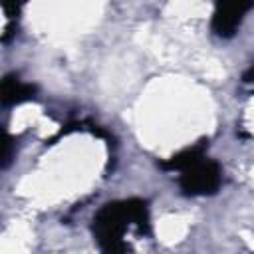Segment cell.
<instances>
[{"label":"cell","instance_id":"cell-1","mask_svg":"<svg viewBox=\"0 0 254 254\" xmlns=\"http://www.w3.org/2000/svg\"><path fill=\"white\" fill-rule=\"evenodd\" d=\"M135 224L141 232H149V206L143 198L113 200L103 204L91 222V230L101 254H131L125 242V230Z\"/></svg>","mask_w":254,"mask_h":254},{"label":"cell","instance_id":"cell-2","mask_svg":"<svg viewBox=\"0 0 254 254\" xmlns=\"http://www.w3.org/2000/svg\"><path fill=\"white\" fill-rule=\"evenodd\" d=\"M220 183H222L220 165L212 159H206V157L200 163L183 171L181 179H179V187H181L183 194H187V196L214 194L220 189Z\"/></svg>","mask_w":254,"mask_h":254},{"label":"cell","instance_id":"cell-4","mask_svg":"<svg viewBox=\"0 0 254 254\" xmlns=\"http://www.w3.org/2000/svg\"><path fill=\"white\" fill-rule=\"evenodd\" d=\"M206 147H208V139H200L196 141L194 145L187 147V149H181L179 153H175L173 157L165 159L161 163V169L165 171H187L189 167L200 163L204 159V153H206Z\"/></svg>","mask_w":254,"mask_h":254},{"label":"cell","instance_id":"cell-6","mask_svg":"<svg viewBox=\"0 0 254 254\" xmlns=\"http://www.w3.org/2000/svg\"><path fill=\"white\" fill-rule=\"evenodd\" d=\"M12 137L8 133H4V143H2V169H8L10 161H12Z\"/></svg>","mask_w":254,"mask_h":254},{"label":"cell","instance_id":"cell-3","mask_svg":"<svg viewBox=\"0 0 254 254\" xmlns=\"http://www.w3.org/2000/svg\"><path fill=\"white\" fill-rule=\"evenodd\" d=\"M252 8H254L252 2H222V4H216L214 12H212V20H210L212 32L218 38H224V40L232 38L238 32L246 12L252 10Z\"/></svg>","mask_w":254,"mask_h":254},{"label":"cell","instance_id":"cell-5","mask_svg":"<svg viewBox=\"0 0 254 254\" xmlns=\"http://www.w3.org/2000/svg\"><path fill=\"white\" fill-rule=\"evenodd\" d=\"M2 105H18L24 101H30L36 97V87L32 83H24L20 81L18 75H4L2 79Z\"/></svg>","mask_w":254,"mask_h":254}]
</instances>
